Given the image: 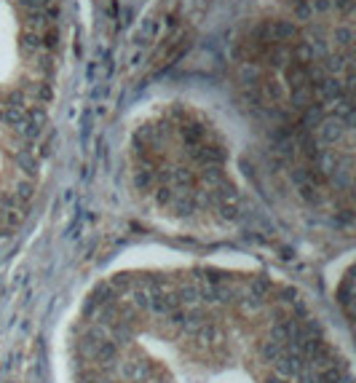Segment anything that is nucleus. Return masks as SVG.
Listing matches in <instances>:
<instances>
[{
    "label": "nucleus",
    "mask_w": 356,
    "mask_h": 383,
    "mask_svg": "<svg viewBox=\"0 0 356 383\" xmlns=\"http://www.w3.org/2000/svg\"><path fill=\"white\" fill-rule=\"evenodd\" d=\"M59 356L65 383H353L298 287L222 266L102 276L70 314Z\"/></svg>",
    "instance_id": "obj_1"
}]
</instances>
